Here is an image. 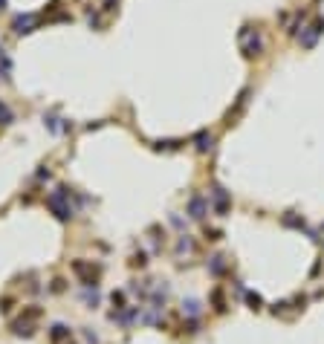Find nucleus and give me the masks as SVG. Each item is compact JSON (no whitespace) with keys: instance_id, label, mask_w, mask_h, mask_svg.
<instances>
[{"instance_id":"1","label":"nucleus","mask_w":324,"mask_h":344,"mask_svg":"<svg viewBox=\"0 0 324 344\" xmlns=\"http://www.w3.org/2000/svg\"><path fill=\"white\" fill-rule=\"evenodd\" d=\"M46 206L52 208V214H55L58 220L72 217V206H69V191L67 188H55V191L49 194V200H46Z\"/></svg>"},{"instance_id":"2","label":"nucleus","mask_w":324,"mask_h":344,"mask_svg":"<svg viewBox=\"0 0 324 344\" xmlns=\"http://www.w3.org/2000/svg\"><path fill=\"white\" fill-rule=\"evenodd\" d=\"M240 44H243V52H246V55H258V52H261V38H258V32L252 35L249 29H243Z\"/></svg>"},{"instance_id":"3","label":"nucleus","mask_w":324,"mask_h":344,"mask_svg":"<svg viewBox=\"0 0 324 344\" xmlns=\"http://www.w3.org/2000/svg\"><path fill=\"white\" fill-rule=\"evenodd\" d=\"M35 26V15H21V18H15V32H32Z\"/></svg>"},{"instance_id":"4","label":"nucleus","mask_w":324,"mask_h":344,"mask_svg":"<svg viewBox=\"0 0 324 344\" xmlns=\"http://www.w3.org/2000/svg\"><path fill=\"white\" fill-rule=\"evenodd\" d=\"M307 29H310V32L301 38V44H304V46H312V41H315V38H318V32L324 29V21H315L312 26H307Z\"/></svg>"},{"instance_id":"5","label":"nucleus","mask_w":324,"mask_h":344,"mask_svg":"<svg viewBox=\"0 0 324 344\" xmlns=\"http://www.w3.org/2000/svg\"><path fill=\"white\" fill-rule=\"evenodd\" d=\"M49 335H52V341H61L64 335H69V330H67V327H64V324H55V327L49 330Z\"/></svg>"},{"instance_id":"6","label":"nucleus","mask_w":324,"mask_h":344,"mask_svg":"<svg viewBox=\"0 0 324 344\" xmlns=\"http://www.w3.org/2000/svg\"><path fill=\"white\" fill-rule=\"evenodd\" d=\"M203 211H206V203L203 200H191V217H203Z\"/></svg>"},{"instance_id":"7","label":"nucleus","mask_w":324,"mask_h":344,"mask_svg":"<svg viewBox=\"0 0 324 344\" xmlns=\"http://www.w3.org/2000/svg\"><path fill=\"white\" fill-rule=\"evenodd\" d=\"M9 122H12V110L0 102V125H9Z\"/></svg>"}]
</instances>
